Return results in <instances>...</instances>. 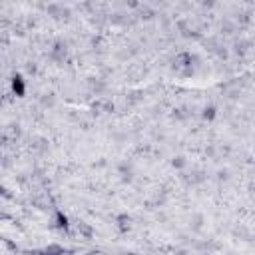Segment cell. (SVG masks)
I'll list each match as a JSON object with an SVG mask.
<instances>
[{"label":"cell","instance_id":"obj_1","mask_svg":"<svg viewBox=\"0 0 255 255\" xmlns=\"http://www.w3.org/2000/svg\"><path fill=\"white\" fill-rule=\"evenodd\" d=\"M10 86H12V92H14L18 98H22V96L26 94V82H24V78H22L20 74H14V76H12Z\"/></svg>","mask_w":255,"mask_h":255}]
</instances>
